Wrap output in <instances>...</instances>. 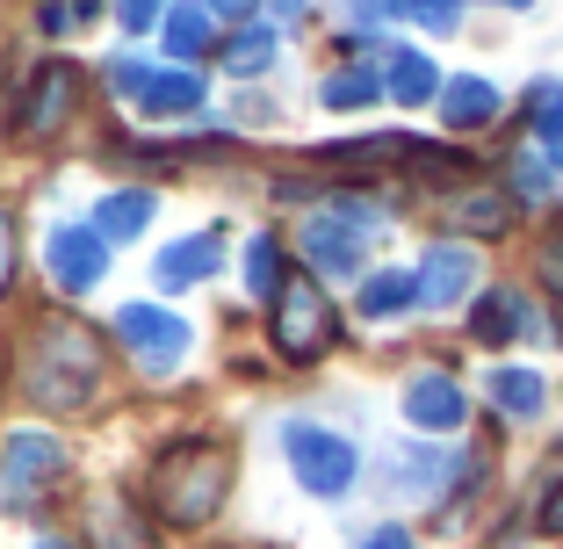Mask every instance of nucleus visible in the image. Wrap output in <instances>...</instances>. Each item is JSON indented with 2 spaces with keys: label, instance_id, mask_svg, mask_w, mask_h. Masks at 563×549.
<instances>
[{
  "label": "nucleus",
  "instance_id": "24",
  "mask_svg": "<svg viewBox=\"0 0 563 549\" xmlns=\"http://www.w3.org/2000/svg\"><path fill=\"white\" fill-rule=\"evenodd\" d=\"M376 95H383V80L368 66H340V73H325V87H318V101H325L332 117H340V109H368Z\"/></svg>",
  "mask_w": 563,
  "mask_h": 549
},
{
  "label": "nucleus",
  "instance_id": "15",
  "mask_svg": "<svg viewBox=\"0 0 563 549\" xmlns=\"http://www.w3.org/2000/svg\"><path fill=\"white\" fill-rule=\"evenodd\" d=\"M145 224H152V188H109V196L95 202V232L109 239V246L137 239Z\"/></svg>",
  "mask_w": 563,
  "mask_h": 549
},
{
  "label": "nucleus",
  "instance_id": "12",
  "mask_svg": "<svg viewBox=\"0 0 563 549\" xmlns=\"http://www.w3.org/2000/svg\"><path fill=\"white\" fill-rule=\"evenodd\" d=\"M202 95H210V87H202L188 66H174V73H166V66H145V87H137L131 101L145 109V117H196Z\"/></svg>",
  "mask_w": 563,
  "mask_h": 549
},
{
  "label": "nucleus",
  "instance_id": "7",
  "mask_svg": "<svg viewBox=\"0 0 563 549\" xmlns=\"http://www.w3.org/2000/svg\"><path fill=\"white\" fill-rule=\"evenodd\" d=\"M44 267H51V283H58V289L87 297V289L109 275V239H101L95 224H51V232H44Z\"/></svg>",
  "mask_w": 563,
  "mask_h": 549
},
{
  "label": "nucleus",
  "instance_id": "23",
  "mask_svg": "<svg viewBox=\"0 0 563 549\" xmlns=\"http://www.w3.org/2000/svg\"><path fill=\"white\" fill-rule=\"evenodd\" d=\"M275 66V30H261V22H246V30L224 36V73H239V80H253V73Z\"/></svg>",
  "mask_w": 563,
  "mask_h": 549
},
{
  "label": "nucleus",
  "instance_id": "2",
  "mask_svg": "<svg viewBox=\"0 0 563 549\" xmlns=\"http://www.w3.org/2000/svg\"><path fill=\"white\" fill-rule=\"evenodd\" d=\"M22 383H30V398L51 405V413H80V405H95V391H101V348H95V333L73 326V318L36 326L30 354H22Z\"/></svg>",
  "mask_w": 563,
  "mask_h": 549
},
{
  "label": "nucleus",
  "instance_id": "21",
  "mask_svg": "<svg viewBox=\"0 0 563 549\" xmlns=\"http://www.w3.org/2000/svg\"><path fill=\"white\" fill-rule=\"evenodd\" d=\"M412 304H419V275H405V267H383L362 283V318H405Z\"/></svg>",
  "mask_w": 563,
  "mask_h": 549
},
{
  "label": "nucleus",
  "instance_id": "20",
  "mask_svg": "<svg viewBox=\"0 0 563 549\" xmlns=\"http://www.w3.org/2000/svg\"><path fill=\"white\" fill-rule=\"evenodd\" d=\"M448 477V455L441 449H390V484H398L405 499H433Z\"/></svg>",
  "mask_w": 563,
  "mask_h": 549
},
{
  "label": "nucleus",
  "instance_id": "19",
  "mask_svg": "<svg viewBox=\"0 0 563 549\" xmlns=\"http://www.w3.org/2000/svg\"><path fill=\"white\" fill-rule=\"evenodd\" d=\"M492 405L506 419H534L549 405V383H542V369H492Z\"/></svg>",
  "mask_w": 563,
  "mask_h": 549
},
{
  "label": "nucleus",
  "instance_id": "33",
  "mask_svg": "<svg viewBox=\"0 0 563 549\" xmlns=\"http://www.w3.org/2000/svg\"><path fill=\"white\" fill-rule=\"evenodd\" d=\"M542 160L563 174V123H549V131H542Z\"/></svg>",
  "mask_w": 563,
  "mask_h": 549
},
{
  "label": "nucleus",
  "instance_id": "34",
  "mask_svg": "<svg viewBox=\"0 0 563 549\" xmlns=\"http://www.w3.org/2000/svg\"><path fill=\"white\" fill-rule=\"evenodd\" d=\"M542 528H549V535H563V484L542 499Z\"/></svg>",
  "mask_w": 563,
  "mask_h": 549
},
{
  "label": "nucleus",
  "instance_id": "35",
  "mask_svg": "<svg viewBox=\"0 0 563 549\" xmlns=\"http://www.w3.org/2000/svg\"><path fill=\"white\" fill-rule=\"evenodd\" d=\"M275 15H282V22H297V15H303V0H275Z\"/></svg>",
  "mask_w": 563,
  "mask_h": 549
},
{
  "label": "nucleus",
  "instance_id": "16",
  "mask_svg": "<svg viewBox=\"0 0 563 549\" xmlns=\"http://www.w3.org/2000/svg\"><path fill=\"white\" fill-rule=\"evenodd\" d=\"M383 95H398L405 109H419V101H441V73H433L427 51H390V66H383Z\"/></svg>",
  "mask_w": 563,
  "mask_h": 549
},
{
  "label": "nucleus",
  "instance_id": "29",
  "mask_svg": "<svg viewBox=\"0 0 563 549\" xmlns=\"http://www.w3.org/2000/svg\"><path fill=\"white\" fill-rule=\"evenodd\" d=\"M362 549H412V535L405 528H376V535H362Z\"/></svg>",
  "mask_w": 563,
  "mask_h": 549
},
{
  "label": "nucleus",
  "instance_id": "5",
  "mask_svg": "<svg viewBox=\"0 0 563 549\" xmlns=\"http://www.w3.org/2000/svg\"><path fill=\"white\" fill-rule=\"evenodd\" d=\"M66 470V441L44 427H15L8 433V449H0V506L22 514L36 492H51V477Z\"/></svg>",
  "mask_w": 563,
  "mask_h": 549
},
{
  "label": "nucleus",
  "instance_id": "31",
  "mask_svg": "<svg viewBox=\"0 0 563 549\" xmlns=\"http://www.w3.org/2000/svg\"><path fill=\"white\" fill-rule=\"evenodd\" d=\"M8 267H15V224L0 217V289H8Z\"/></svg>",
  "mask_w": 563,
  "mask_h": 549
},
{
  "label": "nucleus",
  "instance_id": "9",
  "mask_svg": "<svg viewBox=\"0 0 563 549\" xmlns=\"http://www.w3.org/2000/svg\"><path fill=\"white\" fill-rule=\"evenodd\" d=\"M405 419L427 433H455L470 419V398H463V383L448 376V369H419L412 383H405Z\"/></svg>",
  "mask_w": 563,
  "mask_h": 549
},
{
  "label": "nucleus",
  "instance_id": "22",
  "mask_svg": "<svg viewBox=\"0 0 563 549\" xmlns=\"http://www.w3.org/2000/svg\"><path fill=\"white\" fill-rule=\"evenodd\" d=\"M455 210V224L463 232H477V239H492V232H506L514 224V196H498V188H470L463 202H448Z\"/></svg>",
  "mask_w": 563,
  "mask_h": 549
},
{
  "label": "nucleus",
  "instance_id": "30",
  "mask_svg": "<svg viewBox=\"0 0 563 549\" xmlns=\"http://www.w3.org/2000/svg\"><path fill=\"white\" fill-rule=\"evenodd\" d=\"M36 22H44V30L58 36V30H66V22H73V8H66V0H44V8H36Z\"/></svg>",
  "mask_w": 563,
  "mask_h": 549
},
{
  "label": "nucleus",
  "instance_id": "17",
  "mask_svg": "<svg viewBox=\"0 0 563 549\" xmlns=\"http://www.w3.org/2000/svg\"><path fill=\"white\" fill-rule=\"evenodd\" d=\"M159 36H166V58H202L210 51V8L202 0H174L159 15Z\"/></svg>",
  "mask_w": 563,
  "mask_h": 549
},
{
  "label": "nucleus",
  "instance_id": "13",
  "mask_svg": "<svg viewBox=\"0 0 563 549\" xmlns=\"http://www.w3.org/2000/svg\"><path fill=\"white\" fill-rule=\"evenodd\" d=\"M73 87H80V73H73V66H44V73H36L30 101H22V131H30V138L58 131V123L73 117Z\"/></svg>",
  "mask_w": 563,
  "mask_h": 549
},
{
  "label": "nucleus",
  "instance_id": "37",
  "mask_svg": "<svg viewBox=\"0 0 563 549\" xmlns=\"http://www.w3.org/2000/svg\"><path fill=\"white\" fill-rule=\"evenodd\" d=\"M36 549H66V542H36Z\"/></svg>",
  "mask_w": 563,
  "mask_h": 549
},
{
  "label": "nucleus",
  "instance_id": "3",
  "mask_svg": "<svg viewBox=\"0 0 563 549\" xmlns=\"http://www.w3.org/2000/svg\"><path fill=\"white\" fill-rule=\"evenodd\" d=\"M332 333H340V318H332L318 275L311 267H282V283H275V348H282V362H318V354L332 348Z\"/></svg>",
  "mask_w": 563,
  "mask_h": 549
},
{
  "label": "nucleus",
  "instance_id": "27",
  "mask_svg": "<svg viewBox=\"0 0 563 549\" xmlns=\"http://www.w3.org/2000/svg\"><path fill=\"white\" fill-rule=\"evenodd\" d=\"M514 182H520V196H528V202H542V188H549V167H534V160H520V174H514Z\"/></svg>",
  "mask_w": 563,
  "mask_h": 549
},
{
  "label": "nucleus",
  "instance_id": "11",
  "mask_svg": "<svg viewBox=\"0 0 563 549\" xmlns=\"http://www.w3.org/2000/svg\"><path fill=\"white\" fill-rule=\"evenodd\" d=\"M217 253H224V239H217V232L166 239L159 261H152V283H159L166 297H174V289H196V283H210V275H217Z\"/></svg>",
  "mask_w": 563,
  "mask_h": 549
},
{
  "label": "nucleus",
  "instance_id": "32",
  "mask_svg": "<svg viewBox=\"0 0 563 549\" xmlns=\"http://www.w3.org/2000/svg\"><path fill=\"white\" fill-rule=\"evenodd\" d=\"M202 8H210V15H224V22H246L253 15V0H202Z\"/></svg>",
  "mask_w": 563,
  "mask_h": 549
},
{
  "label": "nucleus",
  "instance_id": "4",
  "mask_svg": "<svg viewBox=\"0 0 563 549\" xmlns=\"http://www.w3.org/2000/svg\"><path fill=\"white\" fill-rule=\"evenodd\" d=\"M282 455H289V470H297V484L311 499H347L354 470H362L347 433L318 427V419H289V427H282Z\"/></svg>",
  "mask_w": 563,
  "mask_h": 549
},
{
  "label": "nucleus",
  "instance_id": "28",
  "mask_svg": "<svg viewBox=\"0 0 563 549\" xmlns=\"http://www.w3.org/2000/svg\"><path fill=\"white\" fill-rule=\"evenodd\" d=\"M542 275H549V289L563 297V239H549V253H542Z\"/></svg>",
  "mask_w": 563,
  "mask_h": 549
},
{
  "label": "nucleus",
  "instance_id": "25",
  "mask_svg": "<svg viewBox=\"0 0 563 549\" xmlns=\"http://www.w3.org/2000/svg\"><path fill=\"white\" fill-rule=\"evenodd\" d=\"M275 283H282L275 232H253V239H246V289H253V297H275Z\"/></svg>",
  "mask_w": 563,
  "mask_h": 549
},
{
  "label": "nucleus",
  "instance_id": "18",
  "mask_svg": "<svg viewBox=\"0 0 563 549\" xmlns=\"http://www.w3.org/2000/svg\"><path fill=\"white\" fill-rule=\"evenodd\" d=\"M520 326H528V297H520V289H484V297H477V318H470V333H477L484 348L514 340Z\"/></svg>",
  "mask_w": 563,
  "mask_h": 549
},
{
  "label": "nucleus",
  "instance_id": "36",
  "mask_svg": "<svg viewBox=\"0 0 563 549\" xmlns=\"http://www.w3.org/2000/svg\"><path fill=\"white\" fill-rule=\"evenodd\" d=\"M498 8H534V0H498Z\"/></svg>",
  "mask_w": 563,
  "mask_h": 549
},
{
  "label": "nucleus",
  "instance_id": "8",
  "mask_svg": "<svg viewBox=\"0 0 563 549\" xmlns=\"http://www.w3.org/2000/svg\"><path fill=\"white\" fill-rule=\"evenodd\" d=\"M303 261H311V275H332V283H354L362 275V261H368V246H362V224H347V217H311L303 224Z\"/></svg>",
  "mask_w": 563,
  "mask_h": 549
},
{
  "label": "nucleus",
  "instance_id": "10",
  "mask_svg": "<svg viewBox=\"0 0 563 549\" xmlns=\"http://www.w3.org/2000/svg\"><path fill=\"white\" fill-rule=\"evenodd\" d=\"M470 289H477V253L470 246H433L419 261V304L427 311H455Z\"/></svg>",
  "mask_w": 563,
  "mask_h": 549
},
{
  "label": "nucleus",
  "instance_id": "26",
  "mask_svg": "<svg viewBox=\"0 0 563 549\" xmlns=\"http://www.w3.org/2000/svg\"><path fill=\"white\" fill-rule=\"evenodd\" d=\"M159 15H166V0H117V30H131V36L159 30Z\"/></svg>",
  "mask_w": 563,
  "mask_h": 549
},
{
  "label": "nucleus",
  "instance_id": "14",
  "mask_svg": "<svg viewBox=\"0 0 563 549\" xmlns=\"http://www.w3.org/2000/svg\"><path fill=\"white\" fill-rule=\"evenodd\" d=\"M441 117L448 131H484L498 117V87L484 73H455V80H441Z\"/></svg>",
  "mask_w": 563,
  "mask_h": 549
},
{
  "label": "nucleus",
  "instance_id": "6",
  "mask_svg": "<svg viewBox=\"0 0 563 549\" xmlns=\"http://www.w3.org/2000/svg\"><path fill=\"white\" fill-rule=\"evenodd\" d=\"M117 340H123V348H131L145 369H181L188 348H196L188 318L159 311V304H123V311H117Z\"/></svg>",
  "mask_w": 563,
  "mask_h": 549
},
{
  "label": "nucleus",
  "instance_id": "1",
  "mask_svg": "<svg viewBox=\"0 0 563 549\" xmlns=\"http://www.w3.org/2000/svg\"><path fill=\"white\" fill-rule=\"evenodd\" d=\"M224 484H232V449L210 433H188L152 463V514L166 528H202L224 506Z\"/></svg>",
  "mask_w": 563,
  "mask_h": 549
}]
</instances>
